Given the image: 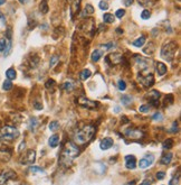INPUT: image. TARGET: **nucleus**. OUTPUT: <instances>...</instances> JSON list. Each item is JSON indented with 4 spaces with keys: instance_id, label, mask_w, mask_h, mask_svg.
<instances>
[{
    "instance_id": "1",
    "label": "nucleus",
    "mask_w": 181,
    "mask_h": 185,
    "mask_svg": "<svg viewBox=\"0 0 181 185\" xmlns=\"http://www.w3.org/2000/svg\"><path fill=\"white\" fill-rule=\"evenodd\" d=\"M80 154V148L77 147V145L73 141L66 143L61 155H60V163L64 166H70L73 164L74 159L78 156Z\"/></svg>"
},
{
    "instance_id": "2",
    "label": "nucleus",
    "mask_w": 181,
    "mask_h": 185,
    "mask_svg": "<svg viewBox=\"0 0 181 185\" xmlns=\"http://www.w3.org/2000/svg\"><path fill=\"white\" fill-rule=\"evenodd\" d=\"M95 134V127L93 124H87L85 127H83L80 130H78L75 136H74V141L77 145H84L87 141H90L93 137V135Z\"/></svg>"
},
{
    "instance_id": "3",
    "label": "nucleus",
    "mask_w": 181,
    "mask_h": 185,
    "mask_svg": "<svg viewBox=\"0 0 181 185\" xmlns=\"http://www.w3.org/2000/svg\"><path fill=\"white\" fill-rule=\"evenodd\" d=\"M178 51V44L176 41H170L168 44H165L162 50H161V57L163 60L168 62H171L174 58L176 52Z\"/></svg>"
},
{
    "instance_id": "4",
    "label": "nucleus",
    "mask_w": 181,
    "mask_h": 185,
    "mask_svg": "<svg viewBox=\"0 0 181 185\" xmlns=\"http://www.w3.org/2000/svg\"><path fill=\"white\" fill-rule=\"evenodd\" d=\"M19 137V130L12 126H5L0 129V139L11 141Z\"/></svg>"
},
{
    "instance_id": "5",
    "label": "nucleus",
    "mask_w": 181,
    "mask_h": 185,
    "mask_svg": "<svg viewBox=\"0 0 181 185\" xmlns=\"http://www.w3.org/2000/svg\"><path fill=\"white\" fill-rule=\"evenodd\" d=\"M36 161V152L34 149H29L20 158V164L21 165H31Z\"/></svg>"
},
{
    "instance_id": "6",
    "label": "nucleus",
    "mask_w": 181,
    "mask_h": 185,
    "mask_svg": "<svg viewBox=\"0 0 181 185\" xmlns=\"http://www.w3.org/2000/svg\"><path fill=\"white\" fill-rule=\"evenodd\" d=\"M77 103L80 105H82L83 108H86L88 110H93V109L97 108V105H99V103L96 102V101H92V100L85 98V97H80L77 99Z\"/></svg>"
},
{
    "instance_id": "7",
    "label": "nucleus",
    "mask_w": 181,
    "mask_h": 185,
    "mask_svg": "<svg viewBox=\"0 0 181 185\" xmlns=\"http://www.w3.org/2000/svg\"><path fill=\"white\" fill-rule=\"evenodd\" d=\"M105 61L110 65H118L123 62V55L120 53H112L105 57Z\"/></svg>"
},
{
    "instance_id": "8",
    "label": "nucleus",
    "mask_w": 181,
    "mask_h": 185,
    "mask_svg": "<svg viewBox=\"0 0 181 185\" xmlns=\"http://www.w3.org/2000/svg\"><path fill=\"white\" fill-rule=\"evenodd\" d=\"M16 178V173L11 169H8V171H5L0 174V185H5L9 180H14Z\"/></svg>"
},
{
    "instance_id": "9",
    "label": "nucleus",
    "mask_w": 181,
    "mask_h": 185,
    "mask_svg": "<svg viewBox=\"0 0 181 185\" xmlns=\"http://www.w3.org/2000/svg\"><path fill=\"white\" fill-rule=\"evenodd\" d=\"M153 162H154V156L153 155H145L143 158H141L140 162H139V167L142 168V169H145V168H148L149 166L153 164Z\"/></svg>"
},
{
    "instance_id": "10",
    "label": "nucleus",
    "mask_w": 181,
    "mask_h": 185,
    "mask_svg": "<svg viewBox=\"0 0 181 185\" xmlns=\"http://www.w3.org/2000/svg\"><path fill=\"white\" fill-rule=\"evenodd\" d=\"M125 136L132 139H141L143 137V133L140 129H134V128H129L125 130Z\"/></svg>"
},
{
    "instance_id": "11",
    "label": "nucleus",
    "mask_w": 181,
    "mask_h": 185,
    "mask_svg": "<svg viewBox=\"0 0 181 185\" xmlns=\"http://www.w3.org/2000/svg\"><path fill=\"white\" fill-rule=\"evenodd\" d=\"M125 166L129 169H134L136 167V158L133 155H128L125 156Z\"/></svg>"
},
{
    "instance_id": "12",
    "label": "nucleus",
    "mask_w": 181,
    "mask_h": 185,
    "mask_svg": "<svg viewBox=\"0 0 181 185\" xmlns=\"http://www.w3.org/2000/svg\"><path fill=\"white\" fill-rule=\"evenodd\" d=\"M148 98H149V100H150L151 104L154 105V107H157V105L159 104V103H158V100H159V98H160V92L157 91V90H153V91L149 92Z\"/></svg>"
},
{
    "instance_id": "13",
    "label": "nucleus",
    "mask_w": 181,
    "mask_h": 185,
    "mask_svg": "<svg viewBox=\"0 0 181 185\" xmlns=\"http://www.w3.org/2000/svg\"><path fill=\"white\" fill-rule=\"evenodd\" d=\"M140 81L143 84L144 88H150V86H152L154 84V76L152 74H148L144 78H142Z\"/></svg>"
},
{
    "instance_id": "14",
    "label": "nucleus",
    "mask_w": 181,
    "mask_h": 185,
    "mask_svg": "<svg viewBox=\"0 0 181 185\" xmlns=\"http://www.w3.org/2000/svg\"><path fill=\"white\" fill-rule=\"evenodd\" d=\"M112 146H113V139L109 138V137L104 138L103 140H101L100 143V148L102 150H107V149H110Z\"/></svg>"
},
{
    "instance_id": "15",
    "label": "nucleus",
    "mask_w": 181,
    "mask_h": 185,
    "mask_svg": "<svg viewBox=\"0 0 181 185\" xmlns=\"http://www.w3.org/2000/svg\"><path fill=\"white\" fill-rule=\"evenodd\" d=\"M136 63H138V65H139V67H140L141 71H145V70H148V67H149V63L147 60H144L142 56H138L136 58Z\"/></svg>"
},
{
    "instance_id": "16",
    "label": "nucleus",
    "mask_w": 181,
    "mask_h": 185,
    "mask_svg": "<svg viewBox=\"0 0 181 185\" xmlns=\"http://www.w3.org/2000/svg\"><path fill=\"white\" fill-rule=\"evenodd\" d=\"M10 158H11V152L8 149L0 148V161L1 162H8Z\"/></svg>"
},
{
    "instance_id": "17",
    "label": "nucleus",
    "mask_w": 181,
    "mask_h": 185,
    "mask_svg": "<svg viewBox=\"0 0 181 185\" xmlns=\"http://www.w3.org/2000/svg\"><path fill=\"white\" fill-rule=\"evenodd\" d=\"M157 72L159 76H163L167 73V65L162 62H158L157 63Z\"/></svg>"
},
{
    "instance_id": "18",
    "label": "nucleus",
    "mask_w": 181,
    "mask_h": 185,
    "mask_svg": "<svg viewBox=\"0 0 181 185\" xmlns=\"http://www.w3.org/2000/svg\"><path fill=\"white\" fill-rule=\"evenodd\" d=\"M48 144H49V146L50 147H53V148L57 147V145L59 144V136L56 134L50 136L49 140H48Z\"/></svg>"
},
{
    "instance_id": "19",
    "label": "nucleus",
    "mask_w": 181,
    "mask_h": 185,
    "mask_svg": "<svg viewBox=\"0 0 181 185\" xmlns=\"http://www.w3.org/2000/svg\"><path fill=\"white\" fill-rule=\"evenodd\" d=\"M6 76H7V80H10V81H12V80H15L16 79V76H17V73H16V70L15 69H8L7 71H6Z\"/></svg>"
},
{
    "instance_id": "20",
    "label": "nucleus",
    "mask_w": 181,
    "mask_h": 185,
    "mask_svg": "<svg viewBox=\"0 0 181 185\" xmlns=\"http://www.w3.org/2000/svg\"><path fill=\"white\" fill-rule=\"evenodd\" d=\"M92 75V72H90L88 69H84L82 72L80 73V79L82 81H86L87 79H90V76Z\"/></svg>"
},
{
    "instance_id": "21",
    "label": "nucleus",
    "mask_w": 181,
    "mask_h": 185,
    "mask_svg": "<svg viewBox=\"0 0 181 185\" xmlns=\"http://www.w3.org/2000/svg\"><path fill=\"white\" fill-rule=\"evenodd\" d=\"M172 157H173V155L171 154V153H168V154L163 155L162 158H161V164L169 165L171 163V161H172Z\"/></svg>"
},
{
    "instance_id": "22",
    "label": "nucleus",
    "mask_w": 181,
    "mask_h": 185,
    "mask_svg": "<svg viewBox=\"0 0 181 185\" xmlns=\"http://www.w3.org/2000/svg\"><path fill=\"white\" fill-rule=\"evenodd\" d=\"M102 56H103V52L100 51V50H95V51L92 53V61L99 62Z\"/></svg>"
},
{
    "instance_id": "23",
    "label": "nucleus",
    "mask_w": 181,
    "mask_h": 185,
    "mask_svg": "<svg viewBox=\"0 0 181 185\" xmlns=\"http://www.w3.org/2000/svg\"><path fill=\"white\" fill-rule=\"evenodd\" d=\"M39 10L41 14H44V15H46L48 10H49V8H48V3H47V1H45V0H43L41 2H40L39 5Z\"/></svg>"
},
{
    "instance_id": "24",
    "label": "nucleus",
    "mask_w": 181,
    "mask_h": 185,
    "mask_svg": "<svg viewBox=\"0 0 181 185\" xmlns=\"http://www.w3.org/2000/svg\"><path fill=\"white\" fill-rule=\"evenodd\" d=\"M155 45L153 44V43H149L147 46H145V48H143V52L145 53V54H149V55H151V54H153L154 53V51H155Z\"/></svg>"
},
{
    "instance_id": "25",
    "label": "nucleus",
    "mask_w": 181,
    "mask_h": 185,
    "mask_svg": "<svg viewBox=\"0 0 181 185\" xmlns=\"http://www.w3.org/2000/svg\"><path fill=\"white\" fill-rule=\"evenodd\" d=\"M145 43V36L144 35H142V36H140L139 38H136L135 41H133L132 44L134 45V46H136V47H141V46H143V44Z\"/></svg>"
},
{
    "instance_id": "26",
    "label": "nucleus",
    "mask_w": 181,
    "mask_h": 185,
    "mask_svg": "<svg viewBox=\"0 0 181 185\" xmlns=\"http://www.w3.org/2000/svg\"><path fill=\"white\" fill-rule=\"evenodd\" d=\"M173 144H174V141H173V139H171V138H167L164 141H163V144H162V147L164 148V149H171L172 147H173Z\"/></svg>"
},
{
    "instance_id": "27",
    "label": "nucleus",
    "mask_w": 181,
    "mask_h": 185,
    "mask_svg": "<svg viewBox=\"0 0 181 185\" xmlns=\"http://www.w3.org/2000/svg\"><path fill=\"white\" fill-rule=\"evenodd\" d=\"M121 101H122V103H123L124 105H129V104L133 101V98H132L131 95L124 94V95H122V97H121Z\"/></svg>"
},
{
    "instance_id": "28",
    "label": "nucleus",
    "mask_w": 181,
    "mask_h": 185,
    "mask_svg": "<svg viewBox=\"0 0 181 185\" xmlns=\"http://www.w3.org/2000/svg\"><path fill=\"white\" fill-rule=\"evenodd\" d=\"M61 88L65 90V91H67V92H70L72 91L73 89H74V83L72 82V81H66V82L63 83V85H61Z\"/></svg>"
},
{
    "instance_id": "29",
    "label": "nucleus",
    "mask_w": 181,
    "mask_h": 185,
    "mask_svg": "<svg viewBox=\"0 0 181 185\" xmlns=\"http://www.w3.org/2000/svg\"><path fill=\"white\" fill-rule=\"evenodd\" d=\"M103 20H104V22H106V24H112V22L115 21V17H114L112 14H105V15L103 16Z\"/></svg>"
},
{
    "instance_id": "30",
    "label": "nucleus",
    "mask_w": 181,
    "mask_h": 185,
    "mask_svg": "<svg viewBox=\"0 0 181 185\" xmlns=\"http://www.w3.org/2000/svg\"><path fill=\"white\" fill-rule=\"evenodd\" d=\"M29 173H31V174H45V171L37 166H31V167H29Z\"/></svg>"
},
{
    "instance_id": "31",
    "label": "nucleus",
    "mask_w": 181,
    "mask_h": 185,
    "mask_svg": "<svg viewBox=\"0 0 181 185\" xmlns=\"http://www.w3.org/2000/svg\"><path fill=\"white\" fill-rule=\"evenodd\" d=\"M37 126H38V120H37V118H31V119L29 120L30 131H35V130H36V128H37Z\"/></svg>"
},
{
    "instance_id": "32",
    "label": "nucleus",
    "mask_w": 181,
    "mask_h": 185,
    "mask_svg": "<svg viewBox=\"0 0 181 185\" xmlns=\"http://www.w3.org/2000/svg\"><path fill=\"white\" fill-rule=\"evenodd\" d=\"M45 86H46V89L47 90H49V91H54V89H55V81L54 80H47L46 81V83H45Z\"/></svg>"
},
{
    "instance_id": "33",
    "label": "nucleus",
    "mask_w": 181,
    "mask_h": 185,
    "mask_svg": "<svg viewBox=\"0 0 181 185\" xmlns=\"http://www.w3.org/2000/svg\"><path fill=\"white\" fill-rule=\"evenodd\" d=\"M93 12H94L93 6H92V5H86V7H85V9H84L83 16H84V17H85V16H88V15H92Z\"/></svg>"
},
{
    "instance_id": "34",
    "label": "nucleus",
    "mask_w": 181,
    "mask_h": 185,
    "mask_svg": "<svg viewBox=\"0 0 181 185\" xmlns=\"http://www.w3.org/2000/svg\"><path fill=\"white\" fill-rule=\"evenodd\" d=\"M2 89L5 90V91H9L12 89V82L10 81V80H6L5 82L2 83Z\"/></svg>"
},
{
    "instance_id": "35",
    "label": "nucleus",
    "mask_w": 181,
    "mask_h": 185,
    "mask_svg": "<svg viewBox=\"0 0 181 185\" xmlns=\"http://www.w3.org/2000/svg\"><path fill=\"white\" fill-rule=\"evenodd\" d=\"M48 128H49V130H51V131H56V130L59 128V122L56 121V120H54V121H51V122L49 123Z\"/></svg>"
},
{
    "instance_id": "36",
    "label": "nucleus",
    "mask_w": 181,
    "mask_h": 185,
    "mask_svg": "<svg viewBox=\"0 0 181 185\" xmlns=\"http://www.w3.org/2000/svg\"><path fill=\"white\" fill-rule=\"evenodd\" d=\"M173 102H174L173 95H172V94H168V95L165 97V99H164V105H169V104H172Z\"/></svg>"
},
{
    "instance_id": "37",
    "label": "nucleus",
    "mask_w": 181,
    "mask_h": 185,
    "mask_svg": "<svg viewBox=\"0 0 181 185\" xmlns=\"http://www.w3.org/2000/svg\"><path fill=\"white\" fill-rule=\"evenodd\" d=\"M151 17V11L148 10V9H144V10L141 12V18L142 19H144V20H147V19H149Z\"/></svg>"
},
{
    "instance_id": "38",
    "label": "nucleus",
    "mask_w": 181,
    "mask_h": 185,
    "mask_svg": "<svg viewBox=\"0 0 181 185\" xmlns=\"http://www.w3.org/2000/svg\"><path fill=\"white\" fill-rule=\"evenodd\" d=\"M7 38H1L0 39V52H5L6 47H7Z\"/></svg>"
},
{
    "instance_id": "39",
    "label": "nucleus",
    "mask_w": 181,
    "mask_h": 185,
    "mask_svg": "<svg viewBox=\"0 0 181 185\" xmlns=\"http://www.w3.org/2000/svg\"><path fill=\"white\" fill-rule=\"evenodd\" d=\"M118 88H119L120 91H125V89H126V83H125V81L119 80V82H118Z\"/></svg>"
},
{
    "instance_id": "40",
    "label": "nucleus",
    "mask_w": 181,
    "mask_h": 185,
    "mask_svg": "<svg viewBox=\"0 0 181 185\" xmlns=\"http://www.w3.org/2000/svg\"><path fill=\"white\" fill-rule=\"evenodd\" d=\"M162 119H163V116L161 112H157L152 116V120H154V121H161Z\"/></svg>"
},
{
    "instance_id": "41",
    "label": "nucleus",
    "mask_w": 181,
    "mask_h": 185,
    "mask_svg": "<svg viewBox=\"0 0 181 185\" xmlns=\"http://www.w3.org/2000/svg\"><path fill=\"white\" fill-rule=\"evenodd\" d=\"M58 60H59V57H58V55H53L51 56V58H50V62H49V65L50 67H53L57 62H58Z\"/></svg>"
},
{
    "instance_id": "42",
    "label": "nucleus",
    "mask_w": 181,
    "mask_h": 185,
    "mask_svg": "<svg viewBox=\"0 0 181 185\" xmlns=\"http://www.w3.org/2000/svg\"><path fill=\"white\" fill-rule=\"evenodd\" d=\"M179 182H180V175L178 174L170 181V185H179Z\"/></svg>"
},
{
    "instance_id": "43",
    "label": "nucleus",
    "mask_w": 181,
    "mask_h": 185,
    "mask_svg": "<svg viewBox=\"0 0 181 185\" xmlns=\"http://www.w3.org/2000/svg\"><path fill=\"white\" fill-rule=\"evenodd\" d=\"M78 10H80V1H77V2H75V3L73 5V8H72V14L74 15V14L78 12Z\"/></svg>"
},
{
    "instance_id": "44",
    "label": "nucleus",
    "mask_w": 181,
    "mask_h": 185,
    "mask_svg": "<svg viewBox=\"0 0 181 185\" xmlns=\"http://www.w3.org/2000/svg\"><path fill=\"white\" fill-rule=\"evenodd\" d=\"M99 7L102 10H107L109 9V3L106 1H101L100 3H99Z\"/></svg>"
},
{
    "instance_id": "45",
    "label": "nucleus",
    "mask_w": 181,
    "mask_h": 185,
    "mask_svg": "<svg viewBox=\"0 0 181 185\" xmlns=\"http://www.w3.org/2000/svg\"><path fill=\"white\" fill-rule=\"evenodd\" d=\"M124 15H125V10L124 9H118L116 12H115V16L118 17V18H122V17H124Z\"/></svg>"
},
{
    "instance_id": "46",
    "label": "nucleus",
    "mask_w": 181,
    "mask_h": 185,
    "mask_svg": "<svg viewBox=\"0 0 181 185\" xmlns=\"http://www.w3.org/2000/svg\"><path fill=\"white\" fill-rule=\"evenodd\" d=\"M178 122L177 121H174V122L172 123V127H171V133H178Z\"/></svg>"
},
{
    "instance_id": "47",
    "label": "nucleus",
    "mask_w": 181,
    "mask_h": 185,
    "mask_svg": "<svg viewBox=\"0 0 181 185\" xmlns=\"http://www.w3.org/2000/svg\"><path fill=\"white\" fill-rule=\"evenodd\" d=\"M114 46H115L114 43H110V44H104V45H102L103 50H111V48H113Z\"/></svg>"
},
{
    "instance_id": "48",
    "label": "nucleus",
    "mask_w": 181,
    "mask_h": 185,
    "mask_svg": "<svg viewBox=\"0 0 181 185\" xmlns=\"http://www.w3.org/2000/svg\"><path fill=\"white\" fill-rule=\"evenodd\" d=\"M149 109H150L149 105H141L140 108H139V111H140V112H148Z\"/></svg>"
},
{
    "instance_id": "49",
    "label": "nucleus",
    "mask_w": 181,
    "mask_h": 185,
    "mask_svg": "<svg viewBox=\"0 0 181 185\" xmlns=\"http://www.w3.org/2000/svg\"><path fill=\"white\" fill-rule=\"evenodd\" d=\"M34 107H35V109H38V110H41L43 109V104L38 101H35L34 102Z\"/></svg>"
},
{
    "instance_id": "50",
    "label": "nucleus",
    "mask_w": 181,
    "mask_h": 185,
    "mask_svg": "<svg viewBox=\"0 0 181 185\" xmlns=\"http://www.w3.org/2000/svg\"><path fill=\"white\" fill-rule=\"evenodd\" d=\"M164 176H165V173H164V172H158V173H157V178H158V180H163Z\"/></svg>"
},
{
    "instance_id": "51",
    "label": "nucleus",
    "mask_w": 181,
    "mask_h": 185,
    "mask_svg": "<svg viewBox=\"0 0 181 185\" xmlns=\"http://www.w3.org/2000/svg\"><path fill=\"white\" fill-rule=\"evenodd\" d=\"M138 2H139V5H141V6H145V5L149 3V0H138Z\"/></svg>"
},
{
    "instance_id": "52",
    "label": "nucleus",
    "mask_w": 181,
    "mask_h": 185,
    "mask_svg": "<svg viewBox=\"0 0 181 185\" xmlns=\"http://www.w3.org/2000/svg\"><path fill=\"white\" fill-rule=\"evenodd\" d=\"M123 3H124L126 7H129V6H131V5L133 3V0H123Z\"/></svg>"
},
{
    "instance_id": "53",
    "label": "nucleus",
    "mask_w": 181,
    "mask_h": 185,
    "mask_svg": "<svg viewBox=\"0 0 181 185\" xmlns=\"http://www.w3.org/2000/svg\"><path fill=\"white\" fill-rule=\"evenodd\" d=\"M140 185H151V181L150 180H144Z\"/></svg>"
},
{
    "instance_id": "54",
    "label": "nucleus",
    "mask_w": 181,
    "mask_h": 185,
    "mask_svg": "<svg viewBox=\"0 0 181 185\" xmlns=\"http://www.w3.org/2000/svg\"><path fill=\"white\" fill-rule=\"evenodd\" d=\"M24 148H25V143H24V141H22V143H21V144H20L19 148H18V150H19V152H21V150H22V149H24Z\"/></svg>"
},
{
    "instance_id": "55",
    "label": "nucleus",
    "mask_w": 181,
    "mask_h": 185,
    "mask_svg": "<svg viewBox=\"0 0 181 185\" xmlns=\"http://www.w3.org/2000/svg\"><path fill=\"white\" fill-rule=\"evenodd\" d=\"M126 185H135V181H131V182H129Z\"/></svg>"
},
{
    "instance_id": "56",
    "label": "nucleus",
    "mask_w": 181,
    "mask_h": 185,
    "mask_svg": "<svg viewBox=\"0 0 181 185\" xmlns=\"http://www.w3.org/2000/svg\"><path fill=\"white\" fill-rule=\"evenodd\" d=\"M5 2H6V0H0V6H2Z\"/></svg>"
},
{
    "instance_id": "57",
    "label": "nucleus",
    "mask_w": 181,
    "mask_h": 185,
    "mask_svg": "<svg viewBox=\"0 0 181 185\" xmlns=\"http://www.w3.org/2000/svg\"><path fill=\"white\" fill-rule=\"evenodd\" d=\"M116 31H118V33H123V29H121V28H118V29H116Z\"/></svg>"
},
{
    "instance_id": "58",
    "label": "nucleus",
    "mask_w": 181,
    "mask_h": 185,
    "mask_svg": "<svg viewBox=\"0 0 181 185\" xmlns=\"http://www.w3.org/2000/svg\"><path fill=\"white\" fill-rule=\"evenodd\" d=\"M25 1H26V0H19V2H21V3H24Z\"/></svg>"
},
{
    "instance_id": "59",
    "label": "nucleus",
    "mask_w": 181,
    "mask_h": 185,
    "mask_svg": "<svg viewBox=\"0 0 181 185\" xmlns=\"http://www.w3.org/2000/svg\"><path fill=\"white\" fill-rule=\"evenodd\" d=\"M20 185H26V184H20Z\"/></svg>"
}]
</instances>
